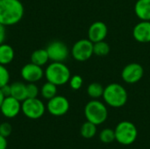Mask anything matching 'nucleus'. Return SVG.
<instances>
[{"label": "nucleus", "instance_id": "nucleus-1", "mask_svg": "<svg viewBox=\"0 0 150 149\" xmlns=\"http://www.w3.org/2000/svg\"><path fill=\"white\" fill-rule=\"evenodd\" d=\"M25 9L20 0L0 1V24L10 26L18 24L23 18Z\"/></svg>", "mask_w": 150, "mask_h": 149}, {"label": "nucleus", "instance_id": "nucleus-2", "mask_svg": "<svg viewBox=\"0 0 150 149\" xmlns=\"http://www.w3.org/2000/svg\"><path fill=\"white\" fill-rule=\"evenodd\" d=\"M44 76L47 82H50L56 86L66 84L70 77V70L63 62L53 61L44 70Z\"/></svg>", "mask_w": 150, "mask_h": 149}, {"label": "nucleus", "instance_id": "nucleus-3", "mask_svg": "<svg viewBox=\"0 0 150 149\" xmlns=\"http://www.w3.org/2000/svg\"><path fill=\"white\" fill-rule=\"evenodd\" d=\"M103 97L111 107L120 108L126 105L128 95L126 89L120 83H111L105 88Z\"/></svg>", "mask_w": 150, "mask_h": 149}, {"label": "nucleus", "instance_id": "nucleus-4", "mask_svg": "<svg viewBox=\"0 0 150 149\" xmlns=\"http://www.w3.org/2000/svg\"><path fill=\"white\" fill-rule=\"evenodd\" d=\"M84 115L88 121L98 126L106 120L108 117V111L103 103L98 100H92L85 105Z\"/></svg>", "mask_w": 150, "mask_h": 149}, {"label": "nucleus", "instance_id": "nucleus-5", "mask_svg": "<svg viewBox=\"0 0 150 149\" xmlns=\"http://www.w3.org/2000/svg\"><path fill=\"white\" fill-rule=\"evenodd\" d=\"M115 140L121 145L128 146L133 144L138 136V131L134 124L130 121L120 122L115 130Z\"/></svg>", "mask_w": 150, "mask_h": 149}, {"label": "nucleus", "instance_id": "nucleus-6", "mask_svg": "<svg viewBox=\"0 0 150 149\" xmlns=\"http://www.w3.org/2000/svg\"><path fill=\"white\" fill-rule=\"evenodd\" d=\"M45 111V105L38 97H27L23 102H21V112L26 118L30 119H40L44 115Z\"/></svg>", "mask_w": 150, "mask_h": 149}, {"label": "nucleus", "instance_id": "nucleus-7", "mask_svg": "<svg viewBox=\"0 0 150 149\" xmlns=\"http://www.w3.org/2000/svg\"><path fill=\"white\" fill-rule=\"evenodd\" d=\"M71 54L78 61H85L93 54V42L90 40L82 39L77 40L72 47Z\"/></svg>", "mask_w": 150, "mask_h": 149}, {"label": "nucleus", "instance_id": "nucleus-8", "mask_svg": "<svg viewBox=\"0 0 150 149\" xmlns=\"http://www.w3.org/2000/svg\"><path fill=\"white\" fill-rule=\"evenodd\" d=\"M49 60L56 62H63L69 56V48L67 45L61 40H54L47 47Z\"/></svg>", "mask_w": 150, "mask_h": 149}, {"label": "nucleus", "instance_id": "nucleus-9", "mask_svg": "<svg viewBox=\"0 0 150 149\" xmlns=\"http://www.w3.org/2000/svg\"><path fill=\"white\" fill-rule=\"evenodd\" d=\"M48 112L55 117L65 115L69 110V102L63 96H55L48 100L47 104Z\"/></svg>", "mask_w": 150, "mask_h": 149}, {"label": "nucleus", "instance_id": "nucleus-10", "mask_svg": "<svg viewBox=\"0 0 150 149\" xmlns=\"http://www.w3.org/2000/svg\"><path fill=\"white\" fill-rule=\"evenodd\" d=\"M20 76L23 80L27 83H36L43 78L44 70L42 67L30 62L22 67L20 70Z\"/></svg>", "mask_w": 150, "mask_h": 149}, {"label": "nucleus", "instance_id": "nucleus-11", "mask_svg": "<svg viewBox=\"0 0 150 149\" xmlns=\"http://www.w3.org/2000/svg\"><path fill=\"white\" fill-rule=\"evenodd\" d=\"M144 75L143 67L139 63L127 64L121 72L122 79L127 83H135L139 82Z\"/></svg>", "mask_w": 150, "mask_h": 149}, {"label": "nucleus", "instance_id": "nucleus-12", "mask_svg": "<svg viewBox=\"0 0 150 149\" xmlns=\"http://www.w3.org/2000/svg\"><path fill=\"white\" fill-rule=\"evenodd\" d=\"M21 111V102L11 96L5 97L1 108V113L7 119H13L17 117Z\"/></svg>", "mask_w": 150, "mask_h": 149}, {"label": "nucleus", "instance_id": "nucleus-13", "mask_svg": "<svg viewBox=\"0 0 150 149\" xmlns=\"http://www.w3.org/2000/svg\"><path fill=\"white\" fill-rule=\"evenodd\" d=\"M107 32L108 29L106 25L104 22L96 21L90 26L88 30L89 40L93 43L104 40L107 36Z\"/></svg>", "mask_w": 150, "mask_h": 149}, {"label": "nucleus", "instance_id": "nucleus-14", "mask_svg": "<svg viewBox=\"0 0 150 149\" xmlns=\"http://www.w3.org/2000/svg\"><path fill=\"white\" fill-rule=\"evenodd\" d=\"M133 36L138 42H150V21H142L138 23L134 27Z\"/></svg>", "mask_w": 150, "mask_h": 149}, {"label": "nucleus", "instance_id": "nucleus-15", "mask_svg": "<svg viewBox=\"0 0 150 149\" xmlns=\"http://www.w3.org/2000/svg\"><path fill=\"white\" fill-rule=\"evenodd\" d=\"M134 11L142 21H150V0H138L134 6Z\"/></svg>", "mask_w": 150, "mask_h": 149}, {"label": "nucleus", "instance_id": "nucleus-16", "mask_svg": "<svg viewBox=\"0 0 150 149\" xmlns=\"http://www.w3.org/2000/svg\"><path fill=\"white\" fill-rule=\"evenodd\" d=\"M11 96L23 102L27 98L26 93V84L22 82H15L11 84Z\"/></svg>", "mask_w": 150, "mask_h": 149}, {"label": "nucleus", "instance_id": "nucleus-17", "mask_svg": "<svg viewBox=\"0 0 150 149\" xmlns=\"http://www.w3.org/2000/svg\"><path fill=\"white\" fill-rule=\"evenodd\" d=\"M15 56V52L11 45L3 43L0 45V64L8 65L10 64Z\"/></svg>", "mask_w": 150, "mask_h": 149}, {"label": "nucleus", "instance_id": "nucleus-18", "mask_svg": "<svg viewBox=\"0 0 150 149\" xmlns=\"http://www.w3.org/2000/svg\"><path fill=\"white\" fill-rule=\"evenodd\" d=\"M49 61L48 54L47 52V49H37L31 54V62L39 65L40 67H43L46 65Z\"/></svg>", "mask_w": 150, "mask_h": 149}, {"label": "nucleus", "instance_id": "nucleus-19", "mask_svg": "<svg viewBox=\"0 0 150 149\" xmlns=\"http://www.w3.org/2000/svg\"><path fill=\"white\" fill-rule=\"evenodd\" d=\"M40 93H41V96L43 98L45 99H51L52 97H55L56 94H57V86L50 82H47L45 83L41 89H40Z\"/></svg>", "mask_w": 150, "mask_h": 149}, {"label": "nucleus", "instance_id": "nucleus-20", "mask_svg": "<svg viewBox=\"0 0 150 149\" xmlns=\"http://www.w3.org/2000/svg\"><path fill=\"white\" fill-rule=\"evenodd\" d=\"M80 133L84 139H91L97 133V126L87 120L82 125Z\"/></svg>", "mask_w": 150, "mask_h": 149}, {"label": "nucleus", "instance_id": "nucleus-21", "mask_svg": "<svg viewBox=\"0 0 150 149\" xmlns=\"http://www.w3.org/2000/svg\"><path fill=\"white\" fill-rule=\"evenodd\" d=\"M109 52H110V47L105 41L101 40L93 43V54H95L96 55L103 57L107 55Z\"/></svg>", "mask_w": 150, "mask_h": 149}, {"label": "nucleus", "instance_id": "nucleus-22", "mask_svg": "<svg viewBox=\"0 0 150 149\" xmlns=\"http://www.w3.org/2000/svg\"><path fill=\"white\" fill-rule=\"evenodd\" d=\"M104 90H105V88H103V86L100 83H91V84H89V86L87 88V93L91 97L95 99V98L103 97Z\"/></svg>", "mask_w": 150, "mask_h": 149}, {"label": "nucleus", "instance_id": "nucleus-23", "mask_svg": "<svg viewBox=\"0 0 150 149\" xmlns=\"http://www.w3.org/2000/svg\"><path fill=\"white\" fill-rule=\"evenodd\" d=\"M99 139L103 143H111L115 140V132L111 128H105L101 131Z\"/></svg>", "mask_w": 150, "mask_h": 149}, {"label": "nucleus", "instance_id": "nucleus-24", "mask_svg": "<svg viewBox=\"0 0 150 149\" xmlns=\"http://www.w3.org/2000/svg\"><path fill=\"white\" fill-rule=\"evenodd\" d=\"M10 72L4 65L0 64V88L6 85L10 82Z\"/></svg>", "mask_w": 150, "mask_h": 149}, {"label": "nucleus", "instance_id": "nucleus-25", "mask_svg": "<svg viewBox=\"0 0 150 149\" xmlns=\"http://www.w3.org/2000/svg\"><path fill=\"white\" fill-rule=\"evenodd\" d=\"M69 82L70 88L74 90H78L83 86V80L82 76L79 75H75L71 76Z\"/></svg>", "mask_w": 150, "mask_h": 149}, {"label": "nucleus", "instance_id": "nucleus-26", "mask_svg": "<svg viewBox=\"0 0 150 149\" xmlns=\"http://www.w3.org/2000/svg\"><path fill=\"white\" fill-rule=\"evenodd\" d=\"M39 88L35 84V83H28L26 84V93H27V97L30 98H34L37 97L39 95Z\"/></svg>", "mask_w": 150, "mask_h": 149}, {"label": "nucleus", "instance_id": "nucleus-27", "mask_svg": "<svg viewBox=\"0 0 150 149\" xmlns=\"http://www.w3.org/2000/svg\"><path fill=\"white\" fill-rule=\"evenodd\" d=\"M12 132V126L8 122H3L0 124V135L7 138Z\"/></svg>", "mask_w": 150, "mask_h": 149}, {"label": "nucleus", "instance_id": "nucleus-28", "mask_svg": "<svg viewBox=\"0 0 150 149\" xmlns=\"http://www.w3.org/2000/svg\"><path fill=\"white\" fill-rule=\"evenodd\" d=\"M6 39V29L5 25L0 24V45L4 43V40Z\"/></svg>", "mask_w": 150, "mask_h": 149}, {"label": "nucleus", "instance_id": "nucleus-29", "mask_svg": "<svg viewBox=\"0 0 150 149\" xmlns=\"http://www.w3.org/2000/svg\"><path fill=\"white\" fill-rule=\"evenodd\" d=\"M3 94L4 95V97H9L11 96V84H6L4 86H3L2 88H0Z\"/></svg>", "mask_w": 150, "mask_h": 149}, {"label": "nucleus", "instance_id": "nucleus-30", "mask_svg": "<svg viewBox=\"0 0 150 149\" xmlns=\"http://www.w3.org/2000/svg\"><path fill=\"white\" fill-rule=\"evenodd\" d=\"M7 148V141L6 138L0 135V149H6Z\"/></svg>", "mask_w": 150, "mask_h": 149}, {"label": "nucleus", "instance_id": "nucleus-31", "mask_svg": "<svg viewBox=\"0 0 150 149\" xmlns=\"http://www.w3.org/2000/svg\"><path fill=\"white\" fill-rule=\"evenodd\" d=\"M4 98H5V97H4V95L3 94V92H2V90H1V89H0V108H1V105H2V104H3Z\"/></svg>", "mask_w": 150, "mask_h": 149}, {"label": "nucleus", "instance_id": "nucleus-32", "mask_svg": "<svg viewBox=\"0 0 150 149\" xmlns=\"http://www.w3.org/2000/svg\"><path fill=\"white\" fill-rule=\"evenodd\" d=\"M0 1H1V0H0Z\"/></svg>", "mask_w": 150, "mask_h": 149}]
</instances>
